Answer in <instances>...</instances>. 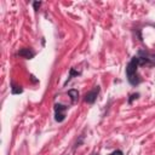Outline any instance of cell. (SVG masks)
Listing matches in <instances>:
<instances>
[{
    "label": "cell",
    "mask_w": 155,
    "mask_h": 155,
    "mask_svg": "<svg viewBox=\"0 0 155 155\" xmlns=\"http://www.w3.org/2000/svg\"><path fill=\"white\" fill-rule=\"evenodd\" d=\"M109 155H124V153L121 150H114L113 153H110Z\"/></svg>",
    "instance_id": "52a82bcc"
},
{
    "label": "cell",
    "mask_w": 155,
    "mask_h": 155,
    "mask_svg": "<svg viewBox=\"0 0 155 155\" xmlns=\"http://www.w3.org/2000/svg\"><path fill=\"white\" fill-rule=\"evenodd\" d=\"M17 54L21 56V57H23V58H25V59H31V58H34L35 52H34L31 48L25 47V48H21V50L17 52Z\"/></svg>",
    "instance_id": "277c9868"
},
{
    "label": "cell",
    "mask_w": 155,
    "mask_h": 155,
    "mask_svg": "<svg viewBox=\"0 0 155 155\" xmlns=\"http://www.w3.org/2000/svg\"><path fill=\"white\" fill-rule=\"evenodd\" d=\"M68 107L61 104V103H57L54 104V120L57 122H63L65 120V111H67Z\"/></svg>",
    "instance_id": "7a4b0ae2"
},
{
    "label": "cell",
    "mask_w": 155,
    "mask_h": 155,
    "mask_svg": "<svg viewBox=\"0 0 155 155\" xmlns=\"http://www.w3.org/2000/svg\"><path fill=\"white\" fill-rule=\"evenodd\" d=\"M137 97H138V93H134V94H132V96H131V98L128 99V102H130V103H132V99H134V98H137Z\"/></svg>",
    "instance_id": "9c48e42d"
},
{
    "label": "cell",
    "mask_w": 155,
    "mask_h": 155,
    "mask_svg": "<svg viewBox=\"0 0 155 155\" xmlns=\"http://www.w3.org/2000/svg\"><path fill=\"white\" fill-rule=\"evenodd\" d=\"M68 94L70 96V98H71V102L73 103H75L76 101H78V97H79V92H78V90H69L68 91Z\"/></svg>",
    "instance_id": "8992f818"
},
{
    "label": "cell",
    "mask_w": 155,
    "mask_h": 155,
    "mask_svg": "<svg viewBox=\"0 0 155 155\" xmlns=\"http://www.w3.org/2000/svg\"><path fill=\"white\" fill-rule=\"evenodd\" d=\"M40 5H41V2H38V1H34V2H33V7H34V10H38V8L40 7Z\"/></svg>",
    "instance_id": "ba28073f"
},
{
    "label": "cell",
    "mask_w": 155,
    "mask_h": 155,
    "mask_svg": "<svg viewBox=\"0 0 155 155\" xmlns=\"http://www.w3.org/2000/svg\"><path fill=\"white\" fill-rule=\"evenodd\" d=\"M23 88L18 85H15V82H11V92L12 94H18V93H22Z\"/></svg>",
    "instance_id": "5b68a950"
},
{
    "label": "cell",
    "mask_w": 155,
    "mask_h": 155,
    "mask_svg": "<svg viewBox=\"0 0 155 155\" xmlns=\"http://www.w3.org/2000/svg\"><path fill=\"white\" fill-rule=\"evenodd\" d=\"M150 62V58L147 57V54H143L142 51H139V56H134L127 64L126 67V76H127V80L131 85L133 86H137L139 82H140V79H139V75H138V67L139 65H143V64H147Z\"/></svg>",
    "instance_id": "6da1fadb"
},
{
    "label": "cell",
    "mask_w": 155,
    "mask_h": 155,
    "mask_svg": "<svg viewBox=\"0 0 155 155\" xmlns=\"http://www.w3.org/2000/svg\"><path fill=\"white\" fill-rule=\"evenodd\" d=\"M99 91H101L99 86H96L93 90L88 91V92L85 94V102L88 103V104H93V103L96 102V99H97V96L99 94Z\"/></svg>",
    "instance_id": "3957f363"
}]
</instances>
